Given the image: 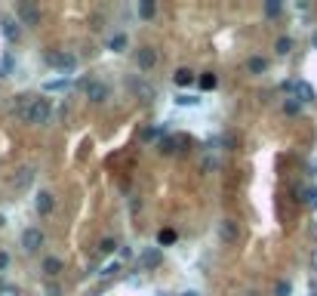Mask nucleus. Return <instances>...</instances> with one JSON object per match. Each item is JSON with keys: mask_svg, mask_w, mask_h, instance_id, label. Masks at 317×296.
Returning <instances> with one entry per match:
<instances>
[{"mask_svg": "<svg viewBox=\"0 0 317 296\" xmlns=\"http://www.w3.org/2000/svg\"><path fill=\"white\" fill-rule=\"evenodd\" d=\"M139 15H145V19H148V15H154V3H151V0L139 3Z\"/></svg>", "mask_w": 317, "mask_h": 296, "instance_id": "26", "label": "nucleus"}, {"mask_svg": "<svg viewBox=\"0 0 317 296\" xmlns=\"http://www.w3.org/2000/svg\"><path fill=\"white\" fill-rule=\"evenodd\" d=\"M34 176H37V170L28 164V167H18V170H15V176H12L9 182H12V188H15V191H25V188L34 182Z\"/></svg>", "mask_w": 317, "mask_h": 296, "instance_id": "5", "label": "nucleus"}, {"mask_svg": "<svg viewBox=\"0 0 317 296\" xmlns=\"http://www.w3.org/2000/svg\"><path fill=\"white\" fill-rule=\"evenodd\" d=\"M0 296H18V287H0Z\"/></svg>", "mask_w": 317, "mask_h": 296, "instance_id": "31", "label": "nucleus"}, {"mask_svg": "<svg viewBox=\"0 0 317 296\" xmlns=\"http://www.w3.org/2000/svg\"><path fill=\"white\" fill-rule=\"evenodd\" d=\"M108 49H114V53H123V49H126V34H114V37L108 40Z\"/></svg>", "mask_w": 317, "mask_h": 296, "instance_id": "18", "label": "nucleus"}, {"mask_svg": "<svg viewBox=\"0 0 317 296\" xmlns=\"http://www.w3.org/2000/svg\"><path fill=\"white\" fill-rule=\"evenodd\" d=\"M265 12H268V15H277V12H281V3H277V0L265 3Z\"/></svg>", "mask_w": 317, "mask_h": 296, "instance_id": "29", "label": "nucleus"}, {"mask_svg": "<svg viewBox=\"0 0 317 296\" xmlns=\"http://www.w3.org/2000/svg\"><path fill=\"white\" fill-rule=\"evenodd\" d=\"M311 43H314V46H317V34H314V37H311Z\"/></svg>", "mask_w": 317, "mask_h": 296, "instance_id": "36", "label": "nucleus"}, {"mask_svg": "<svg viewBox=\"0 0 317 296\" xmlns=\"http://www.w3.org/2000/svg\"><path fill=\"white\" fill-rule=\"evenodd\" d=\"M247 68H250L253 74H262V71L268 68V59H262V56H253V59L247 62Z\"/></svg>", "mask_w": 317, "mask_h": 296, "instance_id": "16", "label": "nucleus"}, {"mask_svg": "<svg viewBox=\"0 0 317 296\" xmlns=\"http://www.w3.org/2000/svg\"><path fill=\"white\" fill-rule=\"evenodd\" d=\"M219 238H222L225 244H237V238H240V225H237L234 219H222V222H219Z\"/></svg>", "mask_w": 317, "mask_h": 296, "instance_id": "6", "label": "nucleus"}, {"mask_svg": "<svg viewBox=\"0 0 317 296\" xmlns=\"http://www.w3.org/2000/svg\"><path fill=\"white\" fill-rule=\"evenodd\" d=\"M160 259H163V256H160V247H145L142 256H139V266H142V269H157Z\"/></svg>", "mask_w": 317, "mask_h": 296, "instance_id": "10", "label": "nucleus"}, {"mask_svg": "<svg viewBox=\"0 0 317 296\" xmlns=\"http://www.w3.org/2000/svg\"><path fill=\"white\" fill-rule=\"evenodd\" d=\"M314 296H317V293H314Z\"/></svg>", "mask_w": 317, "mask_h": 296, "instance_id": "38", "label": "nucleus"}, {"mask_svg": "<svg viewBox=\"0 0 317 296\" xmlns=\"http://www.w3.org/2000/svg\"><path fill=\"white\" fill-rule=\"evenodd\" d=\"M9 71H12V56H3V62H0V77H9Z\"/></svg>", "mask_w": 317, "mask_h": 296, "instance_id": "24", "label": "nucleus"}, {"mask_svg": "<svg viewBox=\"0 0 317 296\" xmlns=\"http://www.w3.org/2000/svg\"><path fill=\"white\" fill-rule=\"evenodd\" d=\"M117 272H120V263L114 259V263H108V266H105V269H102L99 275H102V278H111V275H117Z\"/></svg>", "mask_w": 317, "mask_h": 296, "instance_id": "23", "label": "nucleus"}, {"mask_svg": "<svg viewBox=\"0 0 317 296\" xmlns=\"http://www.w3.org/2000/svg\"><path fill=\"white\" fill-rule=\"evenodd\" d=\"M176 102H179V105H197V99H194V96H179Z\"/></svg>", "mask_w": 317, "mask_h": 296, "instance_id": "30", "label": "nucleus"}, {"mask_svg": "<svg viewBox=\"0 0 317 296\" xmlns=\"http://www.w3.org/2000/svg\"><path fill=\"white\" fill-rule=\"evenodd\" d=\"M43 232L40 229H25L22 232V247H25V253H37L40 247H43Z\"/></svg>", "mask_w": 317, "mask_h": 296, "instance_id": "4", "label": "nucleus"}, {"mask_svg": "<svg viewBox=\"0 0 317 296\" xmlns=\"http://www.w3.org/2000/svg\"><path fill=\"white\" fill-rule=\"evenodd\" d=\"M157 241H160V247H163V244H173V241H176V232H173V229H166V232H160V235H157Z\"/></svg>", "mask_w": 317, "mask_h": 296, "instance_id": "25", "label": "nucleus"}, {"mask_svg": "<svg viewBox=\"0 0 317 296\" xmlns=\"http://www.w3.org/2000/svg\"><path fill=\"white\" fill-rule=\"evenodd\" d=\"M197 83H200V86H203V90H213V86H216V83H219V77H216V74H213V71H207V74H200V77H197Z\"/></svg>", "mask_w": 317, "mask_h": 296, "instance_id": "19", "label": "nucleus"}, {"mask_svg": "<svg viewBox=\"0 0 317 296\" xmlns=\"http://www.w3.org/2000/svg\"><path fill=\"white\" fill-rule=\"evenodd\" d=\"M18 25H40V9L37 6H31V3H22L18 6V19H15Z\"/></svg>", "mask_w": 317, "mask_h": 296, "instance_id": "7", "label": "nucleus"}, {"mask_svg": "<svg viewBox=\"0 0 317 296\" xmlns=\"http://www.w3.org/2000/svg\"><path fill=\"white\" fill-rule=\"evenodd\" d=\"M129 93H133V96H139V99H145V102H148V99H154V86H151L148 80H142V77H139V80H136V77H129Z\"/></svg>", "mask_w": 317, "mask_h": 296, "instance_id": "9", "label": "nucleus"}, {"mask_svg": "<svg viewBox=\"0 0 317 296\" xmlns=\"http://www.w3.org/2000/svg\"><path fill=\"white\" fill-rule=\"evenodd\" d=\"M173 80H176V86H191L197 77H194V71H191V68H179V71L173 74Z\"/></svg>", "mask_w": 317, "mask_h": 296, "instance_id": "12", "label": "nucleus"}, {"mask_svg": "<svg viewBox=\"0 0 317 296\" xmlns=\"http://www.w3.org/2000/svg\"><path fill=\"white\" fill-rule=\"evenodd\" d=\"M80 86H83V93L92 105H102L108 99V83H102V80H83Z\"/></svg>", "mask_w": 317, "mask_h": 296, "instance_id": "2", "label": "nucleus"}, {"mask_svg": "<svg viewBox=\"0 0 317 296\" xmlns=\"http://www.w3.org/2000/svg\"><path fill=\"white\" fill-rule=\"evenodd\" d=\"M18 22L15 19H3V34H6V40H18Z\"/></svg>", "mask_w": 317, "mask_h": 296, "instance_id": "15", "label": "nucleus"}, {"mask_svg": "<svg viewBox=\"0 0 317 296\" xmlns=\"http://www.w3.org/2000/svg\"><path fill=\"white\" fill-rule=\"evenodd\" d=\"M182 296H197V293H182Z\"/></svg>", "mask_w": 317, "mask_h": 296, "instance_id": "37", "label": "nucleus"}, {"mask_svg": "<svg viewBox=\"0 0 317 296\" xmlns=\"http://www.w3.org/2000/svg\"><path fill=\"white\" fill-rule=\"evenodd\" d=\"M299 198H302V204H305V207H311V210H314V207H317V185H305V188L299 191Z\"/></svg>", "mask_w": 317, "mask_h": 296, "instance_id": "14", "label": "nucleus"}, {"mask_svg": "<svg viewBox=\"0 0 317 296\" xmlns=\"http://www.w3.org/2000/svg\"><path fill=\"white\" fill-rule=\"evenodd\" d=\"M46 293H49V296H62V290H59L55 284H49V290H46Z\"/></svg>", "mask_w": 317, "mask_h": 296, "instance_id": "33", "label": "nucleus"}, {"mask_svg": "<svg viewBox=\"0 0 317 296\" xmlns=\"http://www.w3.org/2000/svg\"><path fill=\"white\" fill-rule=\"evenodd\" d=\"M216 167H219V161H213V158L203 161V170H216Z\"/></svg>", "mask_w": 317, "mask_h": 296, "instance_id": "32", "label": "nucleus"}, {"mask_svg": "<svg viewBox=\"0 0 317 296\" xmlns=\"http://www.w3.org/2000/svg\"><path fill=\"white\" fill-rule=\"evenodd\" d=\"M299 108H302V102H299L296 96H287V102H284V111H287V114H299Z\"/></svg>", "mask_w": 317, "mask_h": 296, "instance_id": "20", "label": "nucleus"}, {"mask_svg": "<svg viewBox=\"0 0 317 296\" xmlns=\"http://www.w3.org/2000/svg\"><path fill=\"white\" fill-rule=\"evenodd\" d=\"M9 266V259H6V253H0V269H6Z\"/></svg>", "mask_w": 317, "mask_h": 296, "instance_id": "34", "label": "nucleus"}, {"mask_svg": "<svg viewBox=\"0 0 317 296\" xmlns=\"http://www.w3.org/2000/svg\"><path fill=\"white\" fill-rule=\"evenodd\" d=\"M274 49H277V53H281V56H287V53H290V49H293V37H281V40H277V46H274Z\"/></svg>", "mask_w": 317, "mask_h": 296, "instance_id": "21", "label": "nucleus"}, {"mask_svg": "<svg viewBox=\"0 0 317 296\" xmlns=\"http://www.w3.org/2000/svg\"><path fill=\"white\" fill-rule=\"evenodd\" d=\"M290 90L296 93V99H299V102H311V99H314V90H311L305 80H293V86H290Z\"/></svg>", "mask_w": 317, "mask_h": 296, "instance_id": "11", "label": "nucleus"}, {"mask_svg": "<svg viewBox=\"0 0 317 296\" xmlns=\"http://www.w3.org/2000/svg\"><path fill=\"white\" fill-rule=\"evenodd\" d=\"M46 62H49L52 68H59V71H71V68L77 65V59H74L71 53H59V49H49V53H46Z\"/></svg>", "mask_w": 317, "mask_h": 296, "instance_id": "3", "label": "nucleus"}, {"mask_svg": "<svg viewBox=\"0 0 317 296\" xmlns=\"http://www.w3.org/2000/svg\"><path fill=\"white\" fill-rule=\"evenodd\" d=\"M290 293H293L290 281H277V284H274V296H290Z\"/></svg>", "mask_w": 317, "mask_h": 296, "instance_id": "22", "label": "nucleus"}, {"mask_svg": "<svg viewBox=\"0 0 317 296\" xmlns=\"http://www.w3.org/2000/svg\"><path fill=\"white\" fill-rule=\"evenodd\" d=\"M49 114H52V108H49V99H43V96H34V99H31V105L25 108L22 120H25V124H31V127H40V124H46V120H49Z\"/></svg>", "mask_w": 317, "mask_h": 296, "instance_id": "1", "label": "nucleus"}, {"mask_svg": "<svg viewBox=\"0 0 317 296\" xmlns=\"http://www.w3.org/2000/svg\"><path fill=\"white\" fill-rule=\"evenodd\" d=\"M154 62H157V49H154V46H142V49H136V65H139L142 71L154 68Z\"/></svg>", "mask_w": 317, "mask_h": 296, "instance_id": "8", "label": "nucleus"}, {"mask_svg": "<svg viewBox=\"0 0 317 296\" xmlns=\"http://www.w3.org/2000/svg\"><path fill=\"white\" fill-rule=\"evenodd\" d=\"M68 86H71L68 77H65V80H49V83H46V90H68Z\"/></svg>", "mask_w": 317, "mask_h": 296, "instance_id": "27", "label": "nucleus"}, {"mask_svg": "<svg viewBox=\"0 0 317 296\" xmlns=\"http://www.w3.org/2000/svg\"><path fill=\"white\" fill-rule=\"evenodd\" d=\"M3 225H6V219H3V216H0V229H3Z\"/></svg>", "mask_w": 317, "mask_h": 296, "instance_id": "35", "label": "nucleus"}, {"mask_svg": "<svg viewBox=\"0 0 317 296\" xmlns=\"http://www.w3.org/2000/svg\"><path fill=\"white\" fill-rule=\"evenodd\" d=\"M34 207H37V213H43V216H46V213L52 210V195H49V191H40V195H37V201H34Z\"/></svg>", "mask_w": 317, "mask_h": 296, "instance_id": "13", "label": "nucleus"}, {"mask_svg": "<svg viewBox=\"0 0 317 296\" xmlns=\"http://www.w3.org/2000/svg\"><path fill=\"white\" fill-rule=\"evenodd\" d=\"M114 247H117V244H114L111 238H105V241L99 244V250H102V253H114Z\"/></svg>", "mask_w": 317, "mask_h": 296, "instance_id": "28", "label": "nucleus"}, {"mask_svg": "<svg viewBox=\"0 0 317 296\" xmlns=\"http://www.w3.org/2000/svg\"><path fill=\"white\" fill-rule=\"evenodd\" d=\"M43 272H46L49 278H55V275L62 272V259H55V256H49V259L43 263Z\"/></svg>", "mask_w": 317, "mask_h": 296, "instance_id": "17", "label": "nucleus"}]
</instances>
